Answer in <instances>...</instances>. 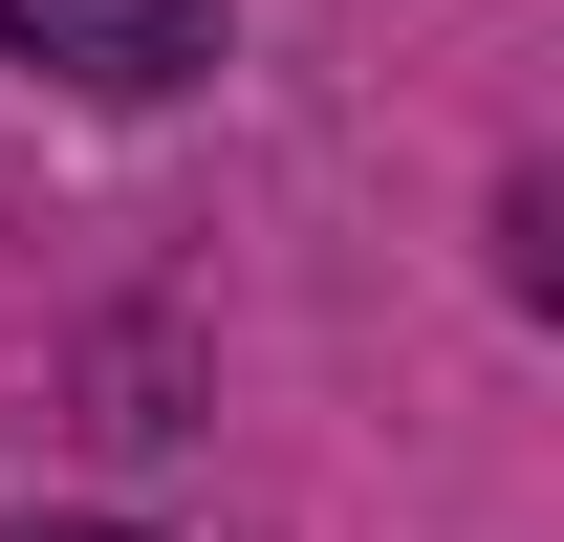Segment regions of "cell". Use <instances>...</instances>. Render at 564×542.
<instances>
[{
	"label": "cell",
	"instance_id": "obj_2",
	"mask_svg": "<svg viewBox=\"0 0 564 542\" xmlns=\"http://www.w3.org/2000/svg\"><path fill=\"white\" fill-rule=\"evenodd\" d=\"M22 542H109V521H22Z\"/></svg>",
	"mask_w": 564,
	"mask_h": 542
},
{
	"label": "cell",
	"instance_id": "obj_1",
	"mask_svg": "<svg viewBox=\"0 0 564 542\" xmlns=\"http://www.w3.org/2000/svg\"><path fill=\"white\" fill-rule=\"evenodd\" d=\"M0 44L44 87H109V109H152V87L217 66V0H0Z\"/></svg>",
	"mask_w": 564,
	"mask_h": 542
}]
</instances>
